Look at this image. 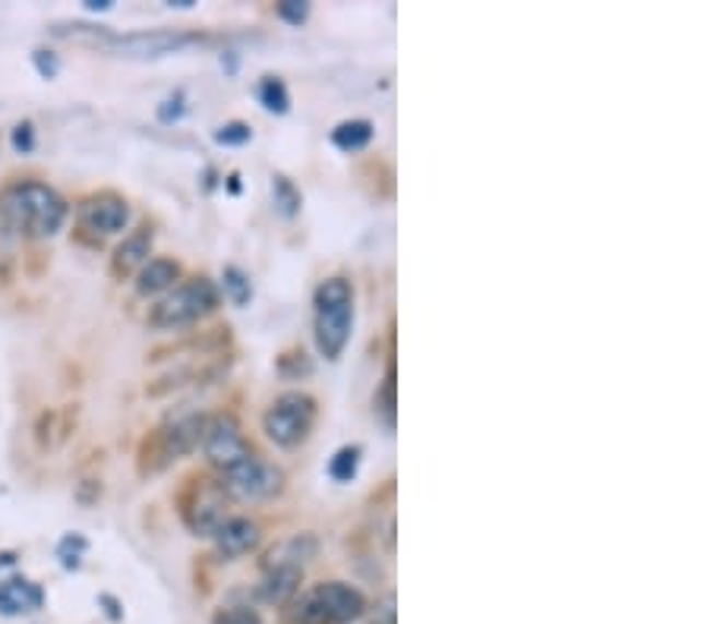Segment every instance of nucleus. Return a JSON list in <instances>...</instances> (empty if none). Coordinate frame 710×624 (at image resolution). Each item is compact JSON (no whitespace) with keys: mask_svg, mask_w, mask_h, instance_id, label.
<instances>
[{"mask_svg":"<svg viewBox=\"0 0 710 624\" xmlns=\"http://www.w3.org/2000/svg\"><path fill=\"white\" fill-rule=\"evenodd\" d=\"M0 221L7 231H16L23 237H55L67 221V202L48 184L23 180L7 187L0 196Z\"/></svg>","mask_w":710,"mask_h":624,"instance_id":"f257e3e1","label":"nucleus"},{"mask_svg":"<svg viewBox=\"0 0 710 624\" xmlns=\"http://www.w3.org/2000/svg\"><path fill=\"white\" fill-rule=\"evenodd\" d=\"M313 306H316V348L326 360H338L348 341H351V328H354V287L348 278H326L316 294H313Z\"/></svg>","mask_w":710,"mask_h":624,"instance_id":"f03ea898","label":"nucleus"},{"mask_svg":"<svg viewBox=\"0 0 710 624\" xmlns=\"http://www.w3.org/2000/svg\"><path fill=\"white\" fill-rule=\"evenodd\" d=\"M219 306V287L209 278H193L187 284H177L164 299L152 306L149 322L152 328H184L209 316Z\"/></svg>","mask_w":710,"mask_h":624,"instance_id":"7ed1b4c3","label":"nucleus"},{"mask_svg":"<svg viewBox=\"0 0 710 624\" xmlns=\"http://www.w3.org/2000/svg\"><path fill=\"white\" fill-rule=\"evenodd\" d=\"M316 423V401L306 391H284L263 416V429L278 448H294Z\"/></svg>","mask_w":710,"mask_h":624,"instance_id":"20e7f679","label":"nucleus"},{"mask_svg":"<svg viewBox=\"0 0 710 624\" xmlns=\"http://www.w3.org/2000/svg\"><path fill=\"white\" fill-rule=\"evenodd\" d=\"M281 488H284V470L256 455L228 470L221 480V492L241 502H269L275 495H281Z\"/></svg>","mask_w":710,"mask_h":624,"instance_id":"39448f33","label":"nucleus"},{"mask_svg":"<svg viewBox=\"0 0 710 624\" xmlns=\"http://www.w3.org/2000/svg\"><path fill=\"white\" fill-rule=\"evenodd\" d=\"M199 445H202V455L209 458V463L224 470V473L234 470L237 463H244L246 458H253V448H249L246 435L241 433V426H237V420L231 413L209 416Z\"/></svg>","mask_w":710,"mask_h":624,"instance_id":"423d86ee","label":"nucleus"},{"mask_svg":"<svg viewBox=\"0 0 710 624\" xmlns=\"http://www.w3.org/2000/svg\"><path fill=\"white\" fill-rule=\"evenodd\" d=\"M206 423H209V416L190 413V416H181V420L162 426V429L155 433V438L149 441V458H152L149 467L159 470V467H167L171 461L190 455L193 448H199L202 433H206Z\"/></svg>","mask_w":710,"mask_h":624,"instance_id":"0eeeda50","label":"nucleus"},{"mask_svg":"<svg viewBox=\"0 0 710 624\" xmlns=\"http://www.w3.org/2000/svg\"><path fill=\"white\" fill-rule=\"evenodd\" d=\"M313 599H316V605L323 609L328 624H351L366 612V599H363V593H360L357 587H351V584H341V580L319 584V587L313 590Z\"/></svg>","mask_w":710,"mask_h":624,"instance_id":"6e6552de","label":"nucleus"},{"mask_svg":"<svg viewBox=\"0 0 710 624\" xmlns=\"http://www.w3.org/2000/svg\"><path fill=\"white\" fill-rule=\"evenodd\" d=\"M80 224L92 234H120L127 224H130V205L114 196V192H102V196H92L80 205Z\"/></svg>","mask_w":710,"mask_h":624,"instance_id":"1a4fd4ad","label":"nucleus"},{"mask_svg":"<svg viewBox=\"0 0 710 624\" xmlns=\"http://www.w3.org/2000/svg\"><path fill=\"white\" fill-rule=\"evenodd\" d=\"M212 537H216V545H219V552L224 558H241V555L253 552L259 545L263 530L249 517H224V523Z\"/></svg>","mask_w":710,"mask_h":624,"instance_id":"9d476101","label":"nucleus"},{"mask_svg":"<svg viewBox=\"0 0 710 624\" xmlns=\"http://www.w3.org/2000/svg\"><path fill=\"white\" fill-rule=\"evenodd\" d=\"M193 38L187 35H171V32H146V35H127V38H117L114 48L124 57H162L190 45Z\"/></svg>","mask_w":710,"mask_h":624,"instance_id":"9b49d317","label":"nucleus"},{"mask_svg":"<svg viewBox=\"0 0 710 624\" xmlns=\"http://www.w3.org/2000/svg\"><path fill=\"white\" fill-rule=\"evenodd\" d=\"M42 602H45L42 587L26 577H10L0 584V612L3 615H26V612H35Z\"/></svg>","mask_w":710,"mask_h":624,"instance_id":"f8f14e48","label":"nucleus"},{"mask_svg":"<svg viewBox=\"0 0 710 624\" xmlns=\"http://www.w3.org/2000/svg\"><path fill=\"white\" fill-rule=\"evenodd\" d=\"M301 584L303 568H298V565H272V568H266V577L259 584V597L272 602V605H284V602L298 597Z\"/></svg>","mask_w":710,"mask_h":624,"instance_id":"ddd939ff","label":"nucleus"},{"mask_svg":"<svg viewBox=\"0 0 710 624\" xmlns=\"http://www.w3.org/2000/svg\"><path fill=\"white\" fill-rule=\"evenodd\" d=\"M174 281H181V266L174 259H149L142 269H139L137 291L142 297H155L162 291H171Z\"/></svg>","mask_w":710,"mask_h":624,"instance_id":"4468645a","label":"nucleus"},{"mask_svg":"<svg viewBox=\"0 0 710 624\" xmlns=\"http://www.w3.org/2000/svg\"><path fill=\"white\" fill-rule=\"evenodd\" d=\"M221 486H206V492L199 495L196 508L190 515V527L199 533V537H212L224 523V505H221Z\"/></svg>","mask_w":710,"mask_h":624,"instance_id":"2eb2a0df","label":"nucleus"},{"mask_svg":"<svg viewBox=\"0 0 710 624\" xmlns=\"http://www.w3.org/2000/svg\"><path fill=\"white\" fill-rule=\"evenodd\" d=\"M149 249H152V231L139 227L137 234H130L124 244L114 252V272L130 274L133 269H142L149 262Z\"/></svg>","mask_w":710,"mask_h":624,"instance_id":"dca6fc26","label":"nucleus"},{"mask_svg":"<svg viewBox=\"0 0 710 624\" xmlns=\"http://www.w3.org/2000/svg\"><path fill=\"white\" fill-rule=\"evenodd\" d=\"M316 549H319V543L310 533L291 537L288 543L275 545L272 552H269V565L266 568H272V565H298V568H303V562L316 555Z\"/></svg>","mask_w":710,"mask_h":624,"instance_id":"f3484780","label":"nucleus"},{"mask_svg":"<svg viewBox=\"0 0 710 624\" xmlns=\"http://www.w3.org/2000/svg\"><path fill=\"white\" fill-rule=\"evenodd\" d=\"M373 139V123L370 120H345L331 130V142L341 149V152H360L366 149Z\"/></svg>","mask_w":710,"mask_h":624,"instance_id":"a211bd4d","label":"nucleus"},{"mask_svg":"<svg viewBox=\"0 0 710 624\" xmlns=\"http://www.w3.org/2000/svg\"><path fill=\"white\" fill-rule=\"evenodd\" d=\"M357 467H360V445H345L328 461V476L338 483H351L357 476Z\"/></svg>","mask_w":710,"mask_h":624,"instance_id":"6ab92c4d","label":"nucleus"},{"mask_svg":"<svg viewBox=\"0 0 710 624\" xmlns=\"http://www.w3.org/2000/svg\"><path fill=\"white\" fill-rule=\"evenodd\" d=\"M259 102L266 105V110H272V114H288V108H291L288 85L278 80V76H266V80L259 82Z\"/></svg>","mask_w":710,"mask_h":624,"instance_id":"aec40b11","label":"nucleus"},{"mask_svg":"<svg viewBox=\"0 0 710 624\" xmlns=\"http://www.w3.org/2000/svg\"><path fill=\"white\" fill-rule=\"evenodd\" d=\"M272 192H275V205L281 209V215H298L301 212V192L298 187L288 180V177H272Z\"/></svg>","mask_w":710,"mask_h":624,"instance_id":"412c9836","label":"nucleus"},{"mask_svg":"<svg viewBox=\"0 0 710 624\" xmlns=\"http://www.w3.org/2000/svg\"><path fill=\"white\" fill-rule=\"evenodd\" d=\"M224 294L234 299L237 306H246L249 297H253V284H249V278H246L237 266H228V269H224Z\"/></svg>","mask_w":710,"mask_h":624,"instance_id":"4be33fe9","label":"nucleus"},{"mask_svg":"<svg viewBox=\"0 0 710 624\" xmlns=\"http://www.w3.org/2000/svg\"><path fill=\"white\" fill-rule=\"evenodd\" d=\"M376 413L385 420V426L395 423V366H388V376H385L383 388L376 391Z\"/></svg>","mask_w":710,"mask_h":624,"instance_id":"5701e85b","label":"nucleus"},{"mask_svg":"<svg viewBox=\"0 0 710 624\" xmlns=\"http://www.w3.org/2000/svg\"><path fill=\"white\" fill-rule=\"evenodd\" d=\"M253 139V130H249V123L244 120H231V123H224L216 130V142L219 145H244Z\"/></svg>","mask_w":710,"mask_h":624,"instance_id":"b1692460","label":"nucleus"},{"mask_svg":"<svg viewBox=\"0 0 710 624\" xmlns=\"http://www.w3.org/2000/svg\"><path fill=\"white\" fill-rule=\"evenodd\" d=\"M275 10H278V16H281L284 23H291V26H301L303 20L310 16V3H306V0H281Z\"/></svg>","mask_w":710,"mask_h":624,"instance_id":"393cba45","label":"nucleus"},{"mask_svg":"<svg viewBox=\"0 0 710 624\" xmlns=\"http://www.w3.org/2000/svg\"><path fill=\"white\" fill-rule=\"evenodd\" d=\"M82 552H85V540H82V537H67V540L60 543V549H57L63 568H80Z\"/></svg>","mask_w":710,"mask_h":624,"instance_id":"a878e982","label":"nucleus"},{"mask_svg":"<svg viewBox=\"0 0 710 624\" xmlns=\"http://www.w3.org/2000/svg\"><path fill=\"white\" fill-rule=\"evenodd\" d=\"M212 624H263V622H259V615H256L253 609L237 605V609H221L219 615L212 619Z\"/></svg>","mask_w":710,"mask_h":624,"instance_id":"bb28decb","label":"nucleus"},{"mask_svg":"<svg viewBox=\"0 0 710 624\" xmlns=\"http://www.w3.org/2000/svg\"><path fill=\"white\" fill-rule=\"evenodd\" d=\"M32 145H35V130H32V123H20L16 130H13V149L16 152H32Z\"/></svg>","mask_w":710,"mask_h":624,"instance_id":"cd10ccee","label":"nucleus"},{"mask_svg":"<svg viewBox=\"0 0 710 624\" xmlns=\"http://www.w3.org/2000/svg\"><path fill=\"white\" fill-rule=\"evenodd\" d=\"M370 624H395V597H385L376 612H373V622Z\"/></svg>","mask_w":710,"mask_h":624,"instance_id":"c85d7f7f","label":"nucleus"},{"mask_svg":"<svg viewBox=\"0 0 710 624\" xmlns=\"http://www.w3.org/2000/svg\"><path fill=\"white\" fill-rule=\"evenodd\" d=\"M181 114H184V98H181V95H177V98H167V102H164V108L159 110V117H162V120H177Z\"/></svg>","mask_w":710,"mask_h":624,"instance_id":"c756f323","label":"nucleus"},{"mask_svg":"<svg viewBox=\"0 0 710 624\" xmlns=\"http://www.w3.org/2000/svg\"><path fill=\"white\" fill-rule=\"evenodd\" d=\"M35 63H38L42 76H48V80H51V76L57 73V60H55V57H48V60H45V57H42V51H38V55H35Z\"/></svg>","mask_w":710,"mask_h":624,"instance_id":"7c9ffc66","label":"nucleus"},{"mask_svg":"<svg viewBox=\"0 0 710 624\" xmlns=\"http://www.w3.org/2000/svg\"><path fill=\"white\" fill-rule=\"evenodd\" d=\"M85 7H89V10H98V13H105V10H110V0H89Z\"/></svg>","mask_w":710,"mask_h":624,"instance_id":"2f4dec72","label":"nucleus"}]
</instances>
